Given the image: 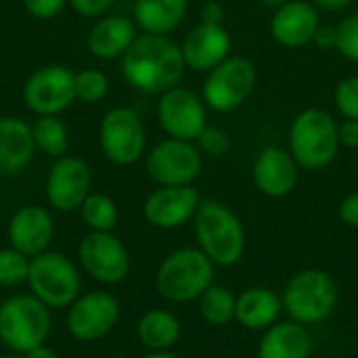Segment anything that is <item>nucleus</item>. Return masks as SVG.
Returning a JSON list of instances; mask_svg holds the SVG:
<instances>
[{"mask_svg":"<svg viewBox=\"0 0 358 358\" xmlns=\"http://www.w3.org/2000/svg\"><path fill=\"white\" fill-rule=\"evenodd\" d=\"M21 99L34 115H61L76 103L73 71L59 63L38 67L23 82Z\"/></svg>","mask_w":358,"mask_h":358,"instance_id":"nucleus-13","label":"nucleus"},{"mask_svg":"<svg viewBox=\"0 0 358 358\" xmlns=\"http://www.w3.org/2000/svg\"><path fill=\"white\" fill-rule=\"evenodd\" d=\"M256 82L258 71L250 59L227 57L222 63L208 71L201 86V99L208 109L229 113L239 109L252 96Z\"/></svg>","mask_w":358,"mask_h":358,"instance_id":"nucleus-8","label":"nucleus"},{"mask_svg":"<svg viewBox=\"0 0 358 358\" xmlns=\"http://www.w3.org/2000/svg\"><path fill=\"white\" fill-rule=\"evenodd\" d=\"M99 145L111 164H136L147 147V130L141 115L130 107L109 109L99 124Z\"/></svg>","mask_w":358,"mask_h":358,"instance_id":"nucleus-10","label":"nucleus"},{"mask_svg":"<svg viewBox=\"0 0 358 358\" xmlns=\"http://www.w3.org/2000/svg\"><path fill=\"white\" fill-rule=\"evenodd\" d=\"M2 358H23V355H17V352H8L6 357H2Z\"/></svg>","mask_w":358,"mask_h":358,"instance_id":"nucleus-45","label":"nucleus"},{"mask_svg":"<svg viewBox=\"0 0 358 358\" xmlns=\"http://www.w3.org/2000/svg\"><path fill=\"white\" fill-rule=\"evenodd\" d=\"M313 336L308 327L296 321H277L273 327L262 331L256 348L258 358H310Z\"/></svg>","mask_w":358,"mask_h":358,"instance_id":"nucleus-23","label":"nucleus"},{"mask_svg":"<svg viewBox=\"0 0 358 358\" xmlns=\"http://www.w3.org/2000/svg\"><path fill=\"white\" fill-rule=\"evenodd\" d=\"M216 264L199 248H178L170 252L155 271L157 294L174 304H189L214 283Z\"/></svg>","mask_w":358,"mask_h":358,"instance_id":"nucleus-3","label":"nucleus"},{"mask_svg":"<svg viewBox=\"0 0 358 358\" xmlns=\"http://www.w3.org/2000/svg\"><path fill=\"white\" fill-rule=\"evenodd\" d=\"M319 25V8L310 0H289L275 8L271 19V36L285 48H302L313 42Z\"/></svg>","mask_w":358,"mask_h":358,"instance_id":"nucleus-19","label":"nucleus"},{"mask_svg":"<svg viewBox=\"0 0 358 358\" xmlns=\"http://www.w3.org/2000/svg\"><path fill=\"white\" fill-rule=\"evenodd\" d=\"M315 6L319 8H325V10H342L346 8L352 0H310Z\"/></svg>","mask_w":358,"mask_h":358,"instance_id":"nucleus-41","label":"nucleus"},{"mask_svg":"<svg viewBox=\"0 0 358 358\" xmlns=\"http://www.w3.org/2000/svg\"><path fill=\"white\" fill-rule=\"evenodd\" d=\"M197 302H199V315H201V319L208 325H212V327H224L231 321H235L237 296L229 287L212 283L201 294V298Z\"/></svg>","mask_w":358,"mask_h":358,"instance_id":"nucleus-28","label":"nucleus"},{"mask_svg":"<svg viewBox=\"0 0 358 358\" xmlns=\"http://www.w3.org/2000/svg\"><path fill=\"white\" fill-rule=\"evenodd\" d=\"M197 248L216 266H235L245 252V229L241 218L216 199H201L193 218Z\"/></svg>","mask_w":358,"mask_h":358,"instance_id":"nucleus-2","label":"nucleus"},{"mask_svg":"<svg viewBox=\"0 0 358 358\" xmlns=\"http://www.w3.org/2000/svg\"><path fill=\"white\" fill-rule=\"evenodd\" d=\"M157 122L170 138L195 143L201 130L208 126V107L201 94L174 86L159 94Z\"/></svg>","mask_w":358,"mask_h":358,"instance_id":"nucleus-14","label":"nucleus"},{"mask_svg":"<svg viewBox=\"0 0 358 358\" xmlns=\"http://www.w3.org/2000/svg\"><path fill=\"white\" fill-rule=\"evenodd\" d=\"M31 138L36 151L46 157H63L69 149V130L59 115H36L31 124Z\"/></svg>","mask_w":358,"mask_h":358,"instance_id":"nucleus-27","label":"nucleus"},{"mask_svg":"<svg viewBox=\"0 0 358 358\" xmlns=\"http://www.w3.org/2000/svg\"><path fill=\"white\" fill-rule=\"evenodd\" d=\"M185 69L180 44L170 36L138 34L120 59V71L126 84L145 94H164L178 86Z\"/></svg>","mask_w":358,"mask_h":358,"instance_id":"nucleus-1","label":"nucleus"},{"mask_svg":"<svg viewBox=\"0 0 358 358\" xmlns=\"http://www.w3.org/2000/svg\"><path fill=\"white\" fill-rule=\"evenodd\" d=\"M31 258L17 252L15 248H2L0 250V287H19L27 283Z\"/></svg>","mask_w":358,"mask_h":358,"instance_id":"nucleus-31","label":"nucleus"},{"mask_svg":"<svg viewBox=\"0 0 358 358\" xmlns=\"http://www.w3.org/2000/svg\"><path fill=\"white\" fill-rule=\"evenodd\" d=\"M92 170L90 164L78 155L57 157L46 176V199L57 212H76L90 195Z\"/></svg>","mask_w":358,"mask_h":358,"instance_id":"nucleus-15","label":"nucleus"},{"mask_svg":"<svg viewBox=\"0 0 358 358\" xmlns=\"http://www.w3.org/2000/svg\"><path fill=\"white\" fill-rule=\"evenodd\" d=\"M122 306L120 300L105 292L94 289L80 294L67 306V331L78 342H99L107 338L120 323Z\"/></svg>","mask_w":358,"mask_h":358,"instance_id":"nucleus-11","label":"nucleus"},{"mask_svg":"<svg viewBox=\"0 0 358 358\" xmlns=\"http://www.w3.org/2000/svg\"><path fill=\"white\" fill-rule=\"evenodd\" d=\"M36 147L31 138V124L15 115L0 117V176L8 178L21 174L34 159Z\"/></svg>","mask_w":358,"mask_h":358,"instance_id":"nucleus-22","label":"nucleus"},{"mask_svg":"<svg viewBox=\"0 0 358 358\" xmlns=\"http://www.w3.org/2000/svg\"><path fill=\"white\" fill-rule=\"evenodd\" d=\"M201 21L212 23V25H222L224 21V6L218 0H208L201 6Z\"/></svg>","mask_w":358,"mask_h":358,"instance_id":"nucleus-39","label":"nucleus"},{"mask_svg":"<svg viewBox=\"0 0 358 358\" xmlns=\"http://www.w3.org/2000/svg\"><path fill=\"white\" fill-rule=\"evenodd\" d=\"M201 155L203 153L195 143L168 136L149 149L145 168L157 187H187L201 174Z\"/></svg>","mask_w":358,"mask_h":358,"instance_id":"nucleus-9","label":"nucleus"},{"mask_svg":"<svg viewBox=\"0 0 358 358\" xmlns=\"http://www.w3.org/2000/svg\"><path fill=\"white\" fill-rule=\"evenodd\" d=\"M111 358H130V357H126V355H115V357H111Z\"/></svg>","mask_w":358,"mask_h":358,"instance_id":"nucleus-46","label":"nucleus"},{"mask_svg":"<svg viewBox=\"0 0 358 358\" xmlns=\"http://www.w3.org/2000/svg\"><path fill=\"white\" fill-rule=\"evenodd\" d=\"M80 216L88 231H99V233H113L120 220V210L117 203L105 195V193H92L84 199L80 206Z\"/></svg>","mask_w":358,"mask_h":358,"instance_id":"nucleus-29","label":"nucleus"},{"mask_svg":"<svg viewBox=\"0 0 358 358\" xmlns=\"http://www.w3.org/2000/svg\"><path fill=\"white\" fill-rule=\"evenodd\" d=\"M180 50L189 69L208 73L231 57V36L224 25L199 21L180 42Z\"/></svg>","mask_w":358,"mask_h":358,"instance_id":"nucleus-20","label":"nucleus"},{"mask_svg":"<svg viewBox=\"0 0 358 358\" xmlns=\"http://www.w3.org/2000/svg\"><path fill=\"white\" fill-rule=\"evenodd\" d=\"M25 10L40 21H48L55 19L67 4V0H21Z\"/></svg>","mask_w":358,"mask_h":358,"instance_id":"nucleus-35","label":"nucleus"},{"mask_svg":"<svg viewBox=\"0 0 358 358\" xmlns=\"http://www.w3.org/2000/svg\"><path fill=\"white\" fill-rule=\"evenodd\" d=\"M336 29H338L336 50L344 59H348L352 63H358V13H352V15L344 17Z\"/></svg>","mask_w":358,"mask_h":358,"instance_id":"nucleus-33","label":"nucleus"},{"mask_svg":"<svg viewBox=\"0 0 358 358\" xmlns=\"http://www.w3.org/2000/svg\"><path fill=\"white\" fill-rule=\"evenodd\" d=\"M141 358H178L176 355H172L170 350H159V352H147L145 357Z\"/></svg>","mask_w":358,"mask_h":358,"instance_id":"nucleus-43","label":"nucleus"},{"mask_svg":"<svg viewBox=\"0 0 358 358\" xmlns=\"http://www.w3.org/2000/svg\"><path fill=\"white\" fill-rule=\"evenodd\" d=\"M338 214H340V220H342L346 227L358 229V191L346 195V197L340 201Z\"/></svg>","mask_w":358,"mask_h":358,"instance_id":"nucleus-37","label":"nucleus"},{"mask_svg":"<svg viewBox=\"0 0 358 358\" xmlns=\"http://www.w3.org/2000/svg\"><path fill=\"white\" fill-rule=\"evenodd\" d=\"M55 237V218L40 203H25L13 212L6 224V241L17 252L34 258L50 250Z\"/></svg>","mask_w":358,"mask_h":358,"instance_id":"nucleus-17","label":"nucleus"},{"mask_svg":"<svg viewBox=\"0 0 358 358\" xmlns=\"http://www.w3.org/2000/svg\"><path fill=\"white\" fill-rule=\"evenodd\" d=\"M252 178L262 195L281 199L296 189L300 166L289 151L281 147H264L252 166Z\"/></svg>","mask_w":358,"mask_h":358,"instance_id":"nucleus-18","label":"nucleus"},{"mask_svg":"<svg viewBox=\"0 0 358 358\" xmlns=\"http://www.w3.org/2000/svg\"><path fill=\"white\" fill-rule=\"evenodd\" d=\"M340 289L336 279L321 268H304L296 273L283 287V313L304 325H319L329 319L338 306Z\"/></svg>","mask_w":358,"mask_h":358,"instance_id":"nucleus-5","label":"nucleus"},{"mask_svg":"<svg viewBox=\"0 0 358 358\" xmlns=\"http://www.w3.org/2000/svg\"><path fill=\"white\" fill-rule=\"evenodd\" d=\"M334 103L344 120H358V76H348L338 82Z\"/></svg>","mask_w":358,"mask_h":358,"instance_id":"nucleus-32","label":"nucleus"},{"mask_svg":"<svg viewBox=\"0 0 358 358\" xmlns=\"http://www.w3.org/2000/svg\"><path fill=\"white\" fill-rule=\"evenodd\" d=\"M338 136L340 147L358 149V120H344L342 124H338Z\"/></svg>","mask_w":358,"mask_h":358,"instance_id":"nucleus-38","label":"nucleus"},{"mask_svg":"<svg viewBox=\"0 0 358 358\" xmlns=\"http://www.w3.org/2000/svg\"><path fill=\"white\" fill-rule=\"evenodd\" d=\"M287 143V151L300 168L310 172L323 170L340 153L338 122L323 109H304L294 117Z\"/></svg>","mask_w":358,"mask_h":358,"instance_id":"nucleus-4","label":"nucleus"},{"mask_svg":"<svg viewBox=\"0 0 358 358\" xmlns=\"http://www.w3.org/2000/svg\"><path fill=\"white\" fill-rule=\"evenodd\" d=\"M283 315L281 296L268 287H248L237 296L235 321L248 331H266Z\"/></svg>","mask_w":358,"mask_h":358,"instance_id":"nucleus-24","label":"nucleus"},{"mask_svg":"<svg viewBox=\"0 0 358 358\" xmlns=\"http://www.w3.org/2000/svg\"><path fill=\"white\" fill-rule=\"evenodd\" d=\"M189 0H134L132 19L143 34L170 36L185 19Z\"/></svg>","mask_w":358,"mask_h":358,"instance_id":"nucleus-25","label":"nucleus"},{"mask_svg":"<svg viewBox=\"0 0 358 358\" xmlns=\"http://www.w3.org/2000/svg\"><path fill=\"white\" fill-rule=\"evenodd\" d=\"M73 90H76V101L94 105L109 94V78L105 76V71L94 67L82 69L73 73Z\"/></svg>","mask_w":358,"mask_h":358,"instance_id":"nucleus-30","label":"nucleus"},{"mask_svg":"<svg viewBox=\"0 0 358 358\" xmlns=\"http://www.w3.org/2000/svg\"><path fill=\"white\" fill-rule=\"evenodd\" d=\"M138 36L134 19L126 15H103L99 17L86 36V46L92 57L101 61L122 59V55L132 46Z\"/></svg>","mask_w":358,"mask_h":358,"instance_id":"nucleus-21","label":"nucleus"},{"mask_svg":"<svg viewBox=\"0 0 358 358\" xmlns=\"http://www.w3.org/2000/svg\"><path fill=\"white\" fill-rule=\"evenodd\" d=\"M29 294L52 308H67L82 289L80 268L61 252L46 250L31 258L27 275Z\"/></svg>","mask_w":358,"mask_h":358,"instance_id":"nucleus-7","label":"nucleus"},{"mask_svg":"<svg viewBox=\"0 0 358 358\" xmlns=\"http://www.w3.org/2000/svg\"><path fill=\"white\" fill-rule=\"evenodd\" d=\"M23 358H61L50 346H46V344H42V346H38V348H34V350H29V352H25Z\"/></svg>","mask_w":358,"mask_h":358,"instance_id":"nucleus-42","label":"nucleus"},{"mask_svg":"<svg viewBox=\"0 0 358 358\" xmlns=\"http://www.w3.org/2000/svg\"><path fill=\"white\" fill-rule=\"evenodd\" d=\"M266 6H273V8H279V6H283L285 2H289V0H262Z\"/></svg>","mask_w":358,"mask_h":358,"instance_id":"nucleus-44","label":"nucleus"},{"mask_svg":"<svg viewBox=\"0 0 358 358\" xmlns=\"http://www.w3.org/2000/svg\"><path fill=\"white\" fill-rule=\"evenodd\" d=\"M201 195L193 185L187 187H157L143 203L145 220L162 231L178 229L191 222L199 210Z\"/></svg>","mask_w":358,"mask_h":358,"instance_id":"nucleus-16","label":"nucleus"},{"mask_svg":"<svg viewBox=\"0 0 358 358\" xmlns=\"http://www.w3.org/2000/svg\"><path fill=\"white\" fill-rule=\"evenodd\" d=\"M50 329V308L36 296L15 294L0 302V342L8 352L25 355L46 344Z\"/></svg>","mask_w":358,"mask_h":358,"instance_id":"nucleus-6","label":"nucleus"},{"mask_svg":"<svg viewBox=\"0 0 358 358\" xmlns=\"http://www.w3.org/2000/svg\"><path fill=\"white\" fill-rule=\"evenodd\" d=\"M195 145L199 147L201 153L212 155V157H220V155H224L231 149V138H229V134L222 128L208 124L201 130V134L197 136Z\"/></svg>","mask_w":358,"mask_h":358,"instance_id":"nucleus-34","label":"nucleus"},{"mask_svg":"<svg viewBox=\"0 0 358 358\" xmlns=\"http://www.w3.org/2000/svg\"><path fill=\"white\" fill-rule=\"evenodd\" d=\"M182 334L178 317L166 308L147 310L136 323V338L149 352L170 350Z\"/></svg>","mask_w":358,"mask_h":358,"instance_id":"nucleus-26","label":"nucleus"},{"mask_svg":"<svg viewBox=\"0 0 358 358\" xmlns=\"http://www.w3.org/2000/svg\"><path fill=\"white\" fill-rule=\"evenodd\" d=\"M71 4V8L82 15V17H90V19H99L103 15L109 13V8L115 4V0H67Z\"/></svg>","mask_w":358,"mask_h":358,"instance_id":"nucleus-36","label":"nucleus"},{"mask_svg":"<svg viewBox=\"0 0 358 358\" xmlns=\"http://www.w3.org/2000/svg\"><path fill=\"white\" fill-rule=\"evenodd\" d=\"M78 262L101 285H117L130 273V254L115 233L88 231L78 245Z\"/></svg>","mask_w":358,"mask_h":358,"instance_id":"nucleus-12","label":"nucleus"},{"mask_svg":"<svg viewBox=\"0 0 358 358\" xmlns=\"http://www.w3.org/2000/svg\"><path fill=\"white\" fill-rule=\"evenodd\" d=\"M313 42L319 46V48H336V42H338V29L331 27V25H319Z\"/></svg>","mask_w":358,"mask_h":358,"instance_id":"nucleus-40","label":"nucleus"}]
</instances>
